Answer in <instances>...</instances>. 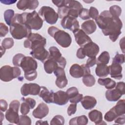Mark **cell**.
<instances>
[{
  "label": "cell",
  "instance_id": "obj_50",
  "mask_svg": "<svg viewBox=\"0 0 125 125\" xmlns=\"http://www.w3.org/2000/svg\"><path fill=\"white\" fill-rule=\"evenodd\" d=\"M77 110V104H70L67 110V114L68 116H71L73 114H74Z\"/></svg>",
  "mask_w": 125,
  "mask_h": 125
},
{
  "label": "cell",
  "instance_id": "obj_18",
  "mask_svg": "<svg viewBox=\"0 0 125 125\" xmlns=\"http://www.w3.org/2000/svg\"><path fill=\"white\" fill-rule=\"evenodd\" d=\"M49 113L48 106L44 103H41L33 111L32 115L37 119H42L46 116Z\"/></svg>",
  "mask_w": 125,
  "mask_h": 125
},
{
  "label": "cell",
  "instance_id": "obj_20",
  "mask_svg": "<svg viewBox=\"0 0 125 125\" xmlns=\"http://www.w3.org/2000/svg\"><path fill=\"white\" fill-rule=\"evenodd\" d=\"M108 67L109 74L110 75L111 77L117 80H121L122 78V66L121 64L112 62V64Z\"/></svg>",
  "mask_w": 125,
  "mask_h": 125
},
{
  "label": "cell",
  "instance_id": "obj_43",
  "mask_svg": "<svg viewBox=\"0 0 125 125\" xmlns=\"http://www.w3.org/2000/svg\"><path fill=\"white\" fill-rule=\"evenodd\" d=\"M24 74L25 78L29 81H32L35 80L37 77V72L36 70L24 72Z\"/></svg>",
  "mask_w": 125,
  "mask_h": 125
},
{
  "label": "cell",
  "instance_id": "obj_57",
  "mask_svg": "<svg viewBox=\"0 0 125 125\" xmlns=\"http://www.w3.org/2000/svg\"><path fill=\"white\" fill-rule=\"evenodd\" d=\"M76 56L77 58L80 59H83L85 58V55L84 54L83 47H80L78 49L76 53Z\"/></svg>",
  "mask_w": 125,
  "mask_h": 125
},
{
  "label": "cell",
  "instance_id": "obj_12",
  "mask_svg": "<svg viewBox=\"0 0 125 125\" xmlns=\"http://www.w3.org/2000/svg\"><path fill=\"white\" fill-rule=\"evenodd\" d=\"M53 72L57 77L55 83L57 87L60 88H62L65 87L68 83V81L65 75L64 68L58 67Z\"/></svg>",
  "mask_w": 125,
  "mask_h": 125
},
{
  "label": "cell",
  "instance_id": "obj_21",
  "mask_svg": "<svg viewBox=\"0 0 125 125\" xmlns=\"http://www.w3.org/2000/svg\"><path fill=\"white\" fill-rule=\"evenodd\" d=\"M38 95L46 103H53L54 92L49 90L44 86H41V90Z\"/></svg>",
  "mask_w": 125,
  "mask_h": 125
},
{
  "label": "cell",
  "instance_id": "obj_36",
  "mask_svg": "<svg viewBox=\"0 0 125 125\" xmlns=\"http://www.w3.org/2000/svg\"><path fill=\"white\" fill-rule=\"evenodd\" d=\"M109 12L112 16L119 18L122 13V9L119 6L114 5L110 6Z\"/></svg>",
  "mask_w": 125,
  "mask_h": 125
},
{
  "label": "cell",
  "instance_id": "obj_34",
  "mask_svg": "<svg viewBox=\"0 0 125 125\" xmlns=\"http://www.w3.org/2000/svg\"><path fill=\"white\" fill-rule=\"evenodd\" d=\"M14 16V11L12 9H8L4 12V19L7 24H8L9 26L11 25L12 20Z\"/></svg>",
  "mask_w": 125,
  "mask_h": 125
},
{
  "label": "cell",
  "instance_id": "obj_31",
  "mask_svg": "<svg viewBox=\"0 0 125 125\" xmlns=\"http://www.w3.org/2000/svg\"><path fill=\"white\" fill-rule=\"evenodd\" d=\"M125 101L124 99L120 100L117 102L116 105L113 107L114 111H115L118 116L125 115Z\"/></svg>",
  "mask_w": 125,
  "mask_h": 125
},
{
  "label": "cell",
  "instance_id": "obj_17",
  "mask_svg": "<svg viewBox=\"0 0 125 125\" xmlns=\"http://www.w3.org/2000/svg\"><path fill=\"white\" fill-rule=\"evenodd\" d=\"M39 5L37 0H21L18 1L17 7L18 9L25 11L28 9L29 10H35Z\"/></svg>",
  "mask_w": 125,
  "mask_h": 125
},
{
  "label": "cell",
  "instance_id": "obj_49",
  "mask_svg": "<svg viewBox=\"0 0 125 125\" xmlns=\"http://www.w3.org/2000/svg\"><path fill=\"white\" fill-rule=\"evenodd\" d=\"M20 105V103L18 100H15L12 101L10 104H9V107L10 108H11L13 110H15V111L19 112V107Z\"/></svg>",
  "mask_w": 125,
  "mask_h": 125
},
{
  "label": "cell",
  "instance_id": "obj_45",
  "mask_svg": "<svg viewBox=\"0 0 125 125\" xmlns=\"http://www.w3.org/2000/svg\"><path fill=\"white\" fill-rule=\"evenodd\" d=\"M79 16L83 20L89 19L90 18L89 16V10L86 8H82L79 12Z\"/></svg>",
  "mask_w": 125,
  "mask_h": 125
},
{
  "label": "cell",
  "instance_id": "obj_15",
  "mask_svg": "<svg viewBox=\"0 0 125 125\" xmlns=\"http://www.w3.org/2000/svg\"><path fill=\"white\" fill-rule=\"evenodd\" d=\"M30 54L34 58L44 62L48 58L49 52L45 49L44 46H39L32 50Z\"/></svg>",
  "mask_w": 125,
  "mask_h": 125
},
{
  "label": "cell",
  "instance_id": "obj_23",
  "mask_svg": "<svg viewBox=\"0 0 125 125\" xmlns=\"http://www.w3.org/2000/svg\"><path fill=\"white\" fill-rule=\"evenodd\" d=\"M81 103L84 109L89 110L95 106L97 104V100L94 97L85 96L83 98Z\"/></svg>",
  "mask_w": 125,
  "mask_h": 125
},
{
  "label": "cell",
  "instance_id": "obj_8",
  "mask_svg": "<svg viewBox=\"0 0 125 125\" xmlns=\"http://www.w3.org/2000/svg\"><path fill=\"white\" fill-rule=\"evenodd\" d=\"M90 70L86 64L79 65L77 63L71 65L69 69L70 75L75 78H79L90 74Z\"/></svg>",
  "mask_w": 125,
  "mask_h": 125
},
{
  "label": "cell",
  "instance_id": "obj_28",
  "mask_svg": "<svg viewBox=\"0 0 125 125\" xmlns=\"http://www.w3.org/2000/svg\"><path fill=\"white\" fill-rule=\"evenodd\" d=\"M43 65L45 72L48 74H51L58 67H59L57 62L51 59H47L44 62Z\"/></svg>",
  "mask_w": 125,
  "mask_h": 125
},
{
  "label": "cell",
  "instance_id": "obj_29",
  "mask_svg": "<svg viewBox=\"0 0 125 125\" xmlns=\"http://www.w3.org/2000/svg\"><path fill=\"white\" fill-rule=\"evenodd\" d=\"M99 84L104 86L107 89H111L115 87L116 85V82L115 81L109 78H100L98 80Z\"/></svg>",
  "mask_w": 125,
  "mask_h": 125
},
{
  "label": "cell",
  "instance_id": "obj_22",
  "mask_svg": "<svg viewBox=\"0 0 125 125\" xmlns=\"http://www.w3.org/2000/svg\"><path fill=\"white\" fill-rule=\"evenodd\" d=\"M88 117L90 121L94 122L95 125L106 124L103 121V114L102 112L96 109L93 110L89 112Z\"/></svg>",
  "mask_w": 125,
  "mask_h": 125
},
{
  "label": "cell",
  "instance_id": "obj_26",
  "mask_svg": "<svg viewBox=\"0 0 125 125\" xmlns=\"http://www.w3.org/2000/svg\"><path fill=\"white\" fill-rule=\"evenodd\" d=\"M5 118L9 123L18 124L19 121L20 116L18 112L9 108L6 112Z\"/></svg>",
  "mask_w": 125,
  "mask_h": 125
},
{
  "label": "cell",
  "instance_id": "obj_32",
  "mask_svg": "<svg viewBox=\"0 0 125 125\" xmlns=\"http://www.w3.org/2000/svg\"><path fill=\"white\" fill-rule=\"evenodd\" d=\"M109 60L110 56L109 53L107 51H104L100 54V55L97 59L96 64L103 63L107 64L109 62Z\"/></svg>",
  "mask_w": 125,
  "mask_h": 125
},
{
  "label": "cell",
  "instance_id": "obj_39",
  "mask_svg": "<svg viewBox=\"0 0 125 125\" xmlns=\"http://www.w3.org/2000/svg\"><path fill=\"white\" fill-rule=\"evenodd\" d=\"M64 119L63 117L60 115L55 116L50 121V125H64Z\"/></svg>",
  "mask_w": 125,
  "mask_h": 125
},
{
  "label": "cell",
  "instance_id": "obj_33",
  "mask_svg": "<svg viewBox=\"0 0 125 125\" xmlns=\"http://www.w3.org/2000/svg\"><path fill=\"white\" fill-rule=\"evenodd\" d=\"M83 82L85 86L87 87H91L95 84L96 80L93 75L88 74L83 77Z\"/></svg>",
  "mask_w": 125,
  "mask_h": 125
},
{
  "label": "cell",
  "instance_id": "obj_40",
  "mask_svg": "<svg viewBox=\"0 0 125 125\" xmlns=\"http://www.w3.org/2000/svg\"><path fill=\"white\" fill-rule=\"evenodd\" d=\"M24 57H25V56L21 53H18V54H17L16 55H15L13 57V60H12V62H13V65L16 67L20 66V64H21V60Z\"/></svg>",
  "mask_w": 125,
  "mask_h": 125
},
{
  "label": "cell",
  "instance_id": "obj_56",
  "mask_svg": "<svg viewBox=\"0 0 125 125\" xmlns=\"http://www.w3.org/2000/svg\"><path fill=\"white\" fill-rule=\"evenodd\" d=\"M115 123L120 125H124L125 123V116L123 115L117 117L115 120Z\"/></svg>",
  "mask_w": 125,
  "mask_h": 125
},
{
  "label": "cell",
  "instance_id": "obj_1",
  "mask_svg": "<svg viewBox=\"0 0 125 125\" xmlns=\"http://www.w3.org/2000/svg\"><path fill=\"white\" fill-rule=\"evenodd\" d=\"M99 27L105 36H108L110 40L115 42L121 34L123 23L118 17L112 16L109 11H103L96 19Z\"/></svg>",
  "mask_w": 125,
  "mask_h": 125
},
{
  "label": "cell",
  "instance_id": "obj_38",
  "mask_svg": "<svg viewBox=\"0 0 125 125\" xmlns=\"http://www.w3.org/2000/svg\"><path fill=\"white\" fill-rule=\"evenodd\" d=\"M69 11V8L65 5L58 8L57 14L58 15V17L60 19H62L63 18L68 16V13Z\"/></svg>",
  "mask_w": 125,
  "mask_h": 125
},
{
  "label": "cell",
  "instance_id": "obj_14",
  "mask_svg": "<svg viewBox=\"0 0 125 125\" xmlns=\"http://www.w3.org/2000/svg\"><path fill=\"white\" fill-rule=\"evenodd\" d=\"M62 26L64 29H67L72 31L79 29V21L76 18L67 16L63 18L61 22Z\"/></svg>",
  "mask_w": 125,
  "mask_h": 125
},
{
  "label": "cell",
  "instance_id": "obj_59",
  "mask_svg": "<svg viewBox=\"0 0 125 125\" xmlns=\"http://www.w3.org/2000/svg\"><path fill=\"white\" fill-rule=\"evenodd\" d=\"M120 48L122 50V52L124 53H125V38L123 37L120 41Z\"/></svg>",
  "mask_w": 125,
  "mask_h": 125
},
{
  "label": "cell",
  "instance_id": "obj_30",
  "mask_svg": "<svg viewBox=\"0 0 125 125\" xmlns=\"http://www.w3.org/2000/svg\"><path fill=\"white\" fill-rule=\"evenodd\" d=\"M88 119L85 115L76 117L70 120V125H85L88 123Z\"/></svg>",
  "mask_w": 125,
  "mask_h": 125
},
{
  "label": "cell",
  "instance_id": "obj_46",
  "mask_svg": "<svg viewBox=\"0 0 125 125\" xmlns=\"http://www.w3.org/2000/svg\"><path fill=\"white\" fill-rule=\"evenodd\" d=\"M125 62V56L124 54L117 53L112 60V62L119 64H123Z\"/></svg>",
  "mask_w": 125,
  "mask_h": 125
},
{
  "label": "cell",
  "instance_id": "obj_51",
  "mask_svg": "<svg viewBox=\"0 0 125 125\" xmlns=\"http://www.w3.org/2000/svg\"><path fill=\"white\" fill-rule=\"evenodd\" d=\"M83 98V95L81 94H78L76 96L69 99V101L72 104H77L81 101Z\"/></svg>",
  "mask_w": 125,
  "mask_h": 125
},
{
  "label": "cell",
  "instance_id": "obj_6",
  "mask_svg": "<svg viewBox=\"0 0 125 125\" xmlns=\"http://www.w3.org/2000/svg\"><path fill=\"white\" fill-rule=\"evenodd\" d=\"M46 40L38 33H32L24 42V47L33 50L39 46H45Z\"/></svg>",
  "mask_w": 125,
  "mask_h": 125
},
{
  "label": "cell",
  "instance_id": "obj_13",
  "mask_svg": "<svg viewBox=\"0 0 125 125\" xmlns=\"http://www.w3.org/2000/svg\"><path fill=\"white\" fill-rule=\"evenodd\" d=\"M73 32L77 43L81 47H83L87 43L92 42L91 38L81 29H76Z\"/></svg>",
  "mask_w": 125,
  "mask_h": 125
},
{
  "label": "cell",
  "instance_id": "obj_37",
  "mask_svg": "<svg viewBox=\"0 0 125 125\" xmlns=\"http://www.w3.org/2000/svg\"><path fill=\"white\" fill-rule=\"evenodd\" d=\"M14 44V40L11 38H5L1 42V46L5 49H8L12 48Z\"/></svg>",
  "mask_w": 125,
  "mask_h": 125
},
{
  "label": "cell",
  "instance_id": "obj_11",
  "mask_svg": "<svg viewBox=\"0 0 125 125\" xmlns=\"http://www.w3.org/2000/svg\"><path fill=\"white\" fill-rule=\"evenodd\" d=\"M41 90V86L37 83H29L23 84L21 89V94L23 96L28 95H37Z\"/></svg>",
  "mask_w": 125,
  "mask_h": 125
},
{
  "label": "cell",
  "instance_id": "obj_9",
  "mask_svg": "<svg viewBox=\"0 0 125 125\" xmlns=\"http://www.w3.org/2000/svg\"><path fill=\"white\" fill-rule=\"evenodd\" d=\"M49 55L48 59H51L56 61L58 64L59 67L64 68L66 61L65 59L62 56L59 49L56 46H51L49 48Z\"/></svg>",
  "mask_w": 125,
  "mask_h": 125
},
{
  "label": "cell",
  "instance_id": "obj_24",
  "mask_svg": "<svg viewBox=\"0 0 125 125\" xmlns=\"http://www.w3.org/2000/svg\"><path fill=\"white\" fill-rule=\"evenodd\" d=\"M122 95V93L117 88L108 89L105 92V97L110 102L117 101Z\"/></svg>",
  "mask_w": 125,
  "mask_h": 125
},
{
  "label": "cell",
  "instance_id": "obj_53",
  "mask_svg": "<svg viewBox=\"0 0 125 125\" xmlns=\"http://www.w3.org/2000/svg\"><path fill=\"white\" fill-rule=\"evenodd\" d=\"M96 62H97V59L96 57H90V58H89L87 60L86 65L88 67H91L94 66V65H95L96 64Z\"/></svg>",
  "mask_w": 125,
  "mask_h": 125
},
{
  "label": "cell",
  "instance_id": "obj_4",
  "mask_svg": "<svg viewBox=\"0 0 125 125\" xmlns=\"http://www.w3.org/2000/svg\"><path fill=\"white\" fill-rule=\"evenodd\" d=\"M47 32L49 35L55 39L57 43L63 48H67L70 45L72 39L68 33L55 26L49 27Z\"/></svg>",
  "mask_w": 125,
  "mask_h": 125
},
{
  "label": "cell",
  "instance_id": "obj_55",
  "mask_svg": "<svg viewBox=\"0 0 125 125\" xmlns=\"http://www.w3.org/2000/svg\"><path fill=\"white\" fill-rule=\"evenodd\" d=\"M8 104L7 102L3 99H0V108L1 111L4 112L7 109Z\"/></svg>",
  "mask_w": 125,
  "mask_h": 125
},
{
  "label": "cell",
  "instance_id": "obj_52",
  "mask_svg": "<svg viewBox=\"0 0 125 125\" xmlns=\"http://www.w3.org/2000/svg\"><path fill=\"white\" fill-rule=\"evenodd\" d=\"M23 101H25L26 102H27L29 105H30V108L31 109H33L34 108V107H35V105H36V101L32 99V98H22L21 99Z\"/></svg>",
  "mask_w": 125,
  "mask_h": 125
},
{
  "label": "cell",
  "instance_id": "obj_27",
  "mask_svg": "<svg viewBox=\"0 0 125 125\" xmlns=\"http://www.w3.org/2000/svg\"><path fill=\"white\" fill-rule=\"evenodd\" d=\"M95 73L96 75L99 77H105L109 73V67L105 64L97 63L95 69Z\"/></svg>",
  "mask_w": 125,
  "mask_h": 125
},
{
  "label": "cell",
  "instance_id": "obj_2",
  "mask_svg": "<svg viewBox=\"0 0 125 125\" xmlns=\"http://www.w3.org/2000/svg\"><path fill=\"white\" fill-rule=\"evenodd\" d=\"M14 17L17 21L27 25L31 29L38 30L42 27L43 25V20L36 11H33L31 13L24 12L20 14H16Z\"/></svg>",
  "mask_w": 125,
  "mask_h": 125
},
{
  "label": "cell",
  "instance_id": "obj_54",
  "mask_svg": "<svg viewBox=\"0 0 125 125\" xmlns=\"http://www.w3.org/2000/svg\"><path fill=\"white\" fill-rule=\"evenodd\" d=\"M125 83L124 82H120L117 83L115 85V88L119 90L123 94V95L125 94Z\"/></svg>",
  "mask_w": 125,
  "mask_h": 125
},
{
  "label": "cell",
  "instance_id": "obj_10",
  "mask_svg": "<svg viewBox=\"0 0 125 125\" xmlns=\"http://www.w3.org/2000/svg\"><path fill=\"white\" fill-rule=\"evenodd\" d=\"M24 72L36 70L38 67L37 61L32 57L25 56L21 62L20 66Z\"/></svg>",
  "mask_w": 125,
  "mask_h": 125
},
{
  "label": "cell",
  "instance_id": "obj_5",
  "mask_svg": "<svg viewBox=\"0 0 125 125\" xmlns=\"http://www.w3.org/2000/svg\"><path fill=\"white\" fill-rule=\"evenodd\" d=\"M21 74V70L18 67H12L5 65L2 66L0 69V79L3 82H10L19 77Z\"/></svg>",
  "mask_w": 125,
  "mask_h": 125
},
{
  "label": "cell",
  "instance_id": "obj_47",
  "mask_svg": "<svg viewBox=\"0 0 125 125\" xmlns=\"http://www.w3.org/2000/svg\"><path fill=\"white\" fill-rule=\"evenodd\" d=\"M89 16L93 20H95L99 16L98 10L94 7L91 6L89 10Z\"/></svg>",
  "mask_w": 125,
  "mask_h": 125
},
{
  "label": "cell",
  "instance_id": "obj_16",
  "mask_svg": "<svg viewBox=\"0 0 125 125\" xmlns=\"http://www.w3.org/2000/svg\"><path fill=\"white\" fill-rule=\"evenodd\" d=\"M83 48L85 55L89 58L96 57L100 50L99 46L92 41L84 45Z\"/></svg>",
  "mask_w": 125,
  "mask_h": 125
},
{
  "label": "cell",
  "instance_id": "obj_7",
  "mask_svg": "<svg viewBox=\"0 0 125 125\" xmlns=\"http://www.w3.org/2000/svg\"><path fill=\"white\" fill-rule=\"evenodd\" d=\"M39 14L42 17L43 20L50 24H55L59 18L54 9L47 6H42L39 10Z\"/></svg>",
  "mask_w": 125,
  "mask_h": 125
},
{
  "label": "cell",
  "instance_id": "obj_61",
  "mask_svg": "<svg viewBox=\"0 0 125 125\" xmlns=\"http://www.w3.org/2000/svg\"><path fill=\"white\" fill-rule=\"evenodd\" d=\"M36 125H41V124H48L47 121H44L43 122H42V121H41V120H39V121H37V122H36Z\"/></svg>",
  "mask_w": 125,
  "mask_h": 125
},
{
  "label": "cell",
  "instance_id": "obj_44",
  "mask_svg": "<svg viewBox=\"0 0 125 125\" xmlns=\"http://www.w3.org/2000/svg\"><path fill=\"white\" fill-rule=\"evenodd\" d=\"M66 92L67 94L69 99L73 98L79 94L78 89L76 87H71L68 88Z\"/></svg>",
  "mask_w": 125,
  "mask_h": 125
},
{
  "label": "cell",
  "instance_id": "obj_58",
  "mask_svg": "<svg viewBox=\"0 0 125 125\" xmlns=\"http://www.w3.org/2000/svg\"><path fill=\"white\" fill-rule=\"evenodd\" d=\"M52 2L54 5L57 6L58 8L64 5V0H52Z\"/></svg>",
  "mask_w": 125,
  "mask_h": 125
},
{
  "label": "cell",
  "instance_id": "obj_41",
  "mask_svg": "<svg viewBox=\"0 0 125 125\" xmlns=\"http://www.w3.org/2000/svg\"><path fill=\"white\" fill-rule=\"evenodd\" d=\"M18 125H31V120L30 117L26 115H22L20 116L19 121Z\"/></svg>",
  "mask_w": 125,
  "mask_h": 125
},
{
  "label": "cell",
  "instance_id": "obj_48",
  "mask_svg": "<svg viewBox=\"0 0 125 125\" xmlns=\"http://www.w3.org/2000/svg\"><path fill=\"white\" fill-rule=\"evenodd\" d=\"M8 31V27L4 23L1 22L0 23V36L1 37H5Z\"/></svg>",
  "mask_w": 125,
  "mask_h": 125
},
{
  "label": "cell",
  "instance_id": "obj_42",
  "mask_svg": "<svg viewBox=\"0 0 125 125\" xmlns=\"http://www.w3.org/2000/svg\"><path fill=\"white\" fill-rule=\"evenodd\" d=\"M31 109L30 105L29 104L24 101H23V102L21 103V105L20 108V112L22 115H26L27 114Z\"/></svg>",
  "mask_w": 125,
  "mask_h": 125
},
{
  "label": "cell",
  "instance_id": "obj_19",
  "mask_svg": "<svg viewBox=\"0 0 125 125\" xmlns=\"http://www.w3.org/2000/svg\"><path fill=\"white\" fill-rule=\"evenodd\" d=\"M69 98L66 92L59 90L56 93H54L53 103L59 105H63L66 104Z\"/></svg>",
  "mask_w": 125,
  "mask_h": 125
},
{
  "label": "cell",
  "instance_id": "obj_3",
  "mask_svg": "<svg viewBox=\"0 0 125 125\" xmlns=\"http://www.w3.org/2000/svg\"><path fill=\"white\" fill-rule=\"evenodd\" d=\"M9 30L13 38L16 40L27 38L32 33L31 29L29 26L18 21L14 18L12 20Z\"/></svg>",
  "mask_w": 125,
  "mask_h": 125
},
{
  "label": "cell",
  "instance_id": "obj_60",
  "mask_svg": "<svg viewBox=\"0 0 125 125\" xmlns=\"http://www.w3.org/2000/svg\"><path fill=\"white\" fill-rule=\"evenodd\" d=\"M17 1V0H4V1H2V0H0V2L4 4H8V5H10V4H12L13 3H14L15 2H16Z\"/></svg>",
  "mask_w": 125,
  "mask_h": 125
},
{
  "label": "cell",
  "instance_id": "obj_25",
  "mask_svg": "<svg viewBox=\"0 0 125 125\" xmlns=\"http://www.w3.org/2000/svg\"><path fill=\"white\" fill-rule=\"evenodd\" d=\"M81 27L86 34H91L96 31L97 26L94 21L89 20L83 22L82 24Z\"/></svg>",
  "mask_w": 125,
  "mask_h": 125
},
{
  "label": "cell",
  "instance_id": "obj_35",
  "mask_svg": "<svg viewBox=\"0 0 125 125\" xmlns=\"http://www.w3.org/2000/svg\"><path fill=\"white\" fill-rule=\"evenodd\" d=\"M118 117V115L112 107L105 113L104 116V119L106 121L111 122L114 120Z\"/></svg>",
  "mask_w": 125,
  "mask_h": 125
}]
</instances>
